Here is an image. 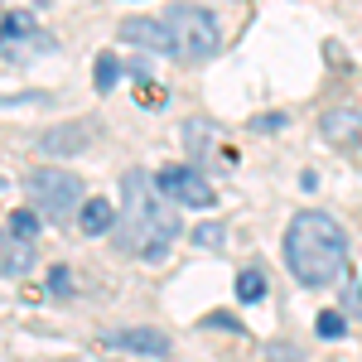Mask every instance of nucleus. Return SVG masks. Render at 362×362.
Wrapping results in <instances>:
<instances>
[{"instance_id":"nucleus-23","label":"nucleus","mask_w":362,"mask_h":362,"mask_svg":"<svg viewBox=\"0 0 362 362\" xmlns=\"http://www.w3.org/2000/svg\"><path fill=\"white\" fill-rule=\"evenodd\" d=\"M280 126H285V116H280V112H271V116H256V121H251V131H280Z\"/></svg>"},{"instance_id":"nucleus-19","label":"nucleus","mask_w":362,"mask_h":362,"mask_svg":"<svg viewBox=\"0 0 362 362\" xmlns=\"http://www.w3.org/2000/svg\"><path fill=\"white\" fill-rule=\"evenodd\" d=\"M49 295H54V300H68V295H73V276H68V266H54V271H49Z\"/></svg>"},{"instance_id":"nucleus-20","label":"nucleus","mask_w":362,"mask_h":362,"mask_svg":"<svg viewBox=\"0 0 362 362\" xmlns=\"http://www.w3.org/2000/svg\"><path fill=\"white\" fill-rule=\"evenodd\" d=\"M203 329H223V334H247V324H242L237 314H208V319H203Z\"/></svg>"},{"instance_id":"nucleus-7","label":"nucleus","mask_w":362,"mask_h":362,"mask_svg":"<svg viewBox=\"0 0 362 362\" xmlns=\"http://www.w3.org/2000/svg\"><path fill=\"white\" fill-rule=\"evenodd\" d=\"M179 140H184V150H189V160H194L198 169H213L218 160H223V150H218L223 126H218L213 116H189L184 131H179Z\"/></svg>"},{"instance_id":"nucleus-5","label":"nucleus","mask_w":362,"mask_h":362,"mask_svg":"<svg viewBox=\"0 0 362 362\" xmlns=\"http://www.w3.org/2000/svg\"><path fill=\"white\" fill-rule=\"evenodd\" d=\"M39 54H54V34H44L29 10L0 15V58L5 63H29Z\"/></svg>"},{"instance_id":"nucleus-12","label":"nucleus","mask_w":362,"mask_h":362,"mask_svg":"<svg viewBox=\"0 0 362 362\" xmlns=\"http://www.w3.org/2000/svg\"><path fill=\"white\" fill-rule=\"evenodd\" d=\"M116 223H121V213L107 198H83V208H78V232L83 237H107V232H116Z\"/></svg>"},{"instance_id":"nucleus-10","label":"nucleus","mask_w":362,"mask_h":362,"mask_svg":"<svg viewBox=\"0 0 362 362\" xmlns=\"http://www.w3.org/2000/svg\"><path fill=\"white\" fill-rule=\"evenodd\" d=\"M121 39L145 49V54H174V39H169L165 20H121Z\"/></svg>"},{"instance_id":"nucleus-3","label":"nucleus","mask_w":362,"mask_h":362,"mask_svg":"<svg viewBox=\"0 0 362 362\" xmlns=\"http://www.w3.org/2000/svg\"><path fill=\"white\" fill-rule=\"evenodd\" d=\"M165 25H169V39H174V54L184 58V63H208L223 49V20L208 5L179 0V5H169Z\"/></svg>"},{"instance_id":"nucleus-4","label":"nucleus","mask_w":362,"mask_h":362,"mask_svg":"<svg viewBox=\"0 0 362 362\" xmlns=\"http://www.w3.org/2000/svg\"><path fill=\"white\" fill-rule=\"evenodd\" d=\"M25 194H29V208H39L49 223H68L83 208V179L68 174V169H29Z\"/></svg>"},{"instance_id":"nucleus-8","label":"nucleus","mask_w":362,"mask_h":362,"mask_svg":"<svg viewBox=\"0 0 362 362\" xmlns=\"http://www.w3.org/2000/svg\"><path fill=\"white\" fill-rule=\"evenodd\" d=\"M102 348H116V353H136V358H169L174 343L160 329H116V334H102Z\"/></svg>"},{"instance_id":"nucleus-1","label":"nucleus","mask_w":362,"mask_h":362,"mask_svg":"<svg viewBox=\"0 0 362 362\" xmlns=\"http://www.w3.org/2000/svg\"><path fill=\"white\" fill-rule=\"evenodd\" d=\"M179 237V213H174V198L145 179V169H126L121 174V223H116V242L121 251H131L140 261L160 266Z\"/></svg>"},{"instance_id":"nucleus-21","label":"nucleus","mask_w":362,"mask_h":362,"mask_svg":"<svg viewBox=\"0 0 362 362\" xmlns=\"http://www.w3.org/2000/svg\"><path fill=\"white\" fill-rule=\"evenodd\" d=\"M266 362H305V358H300V348H290V343H266Z\"/></svg>"},{"instance_id":"nucleus-2","label":"nucleus","mask_w":362,"mask_h":362,"mask_svg":"<svg viewBox=\"0 0 362 362\" xmlns=\"http://www.w3.org/2000/svg\"><path fill=\"white\" fill-rule=\"evenodd\" d=\"M285 271L300 285H309V290H324V285L343 280V271H348V237H343V227L329 213H319V208L295 213L290 227H285Z\"/></svg>"},{"instance_id":"nucleus-9","label":"nucleus","mask_w":362,"mask_h":362,"mask_svg":"<svg viewBox=\"0 0 362 362\" xmlns=\"http://www.w3.org/2000/svg\"><path fill=\"white\" fill-rule=\"evenodd\" d=\"M34 145H39V155H49V160L83 155L87 145H92V121H68V126H54V131H44V136L34 140Z\"/></svg>"},{"instance_id":"nucleus-17","label":"nucleus","mask_w":362,"mask_h":362,"mask_svg":"<svg viewBox=\"0 0 362 362\" xmlns=\"http://www.w3.org/2000/svg\"><path fill=\"white\" fill-rule=\"evenodd\" d=\"M314 334H319V338H329V343H334V338H343V334H348V319H343L338 309H324V314L314 319Z\"/></svg>"},{"instance_id":"nucleus-16","label":"nucleus","mask_w":362,"mask_h":362,"mask_svg":"<svg viewBox=\"0 0 362 362\" xmlns=\"http://www.w3.org/2000/svg\"><path fill=\"white\" fill-rule=\"evenodd\" d=\"M39 227H44V213L39 208H15L10 213V232H20V237H39Z\"/></svg>"},{"instance_id":"nucleus-11","label":"nucleus","mask_w":362,"mask_h":362,"mask_svg":"<svg viewBox=\"0 0 362 362\" xmlns=\"http://www.w3.org/2000/svg\"><path fill=\"white\" fill-rule=\"evenodd\" d=\"M34 271V237H20V232H0V276L15 280Z\"/></svg>"},{"instance_id":"nucleus-6","label":"nucleus","mask_w":362,"mask_h":362,"mask_svg":"<svg viewBox=\"0 0 362 362\" xmlns=\"http://www.w3.org/2000/svg\"><path fill=\"white\" fill-rule=\"evenodd\" d=\"M155 184H160L179 208H213V203H218V189L198 174V165H165L155 174Z\"/></svg>"},{"instance_id":"nucleus-14","label":"nucleus","mask_w":362,"mask_h":362,"mask_svg":"<svg viewBox=\"0 0 362 362\" xmlns=\"http://www.w3.org/2000/svg\"><path fill=\"white\" fill-rule=\"evenodd\" d=\"M266 290H271V285H266V271H261V266H247V271L237 276V300H242V305H261Z\"/></svg>"},{"instance_id":"nucleus-18","label":"nucleus","mask_w":362,"mask_h":362,"mask_svg":"<svg viewBox=\"0 0 362 362\" xmlns=\"http://www.w3.org/2000/svg\"><path fill=\"white\" fill-rule=\"evenodd\" d=\"M194 242H198V247H208V251H223L227 247V227L223 223H198L194 227Z\"/></svg>"},{"instance_id":"nucleus-22","label":"nucleus","mask_w":362,"mask_h":362,"mask_svg":"<svg viewBox=\"0 0 362 362\" xmlns=\"http://www.w3.org/2000/svg\"><path fill=\"white\" fill-rule=\"evenodd\" d=\"M140 107L160 112V107H165V92H160V87H145V83H140Z\"/></svg>"},{"instance_id":"nucleus-13","label":"nucleus","mask_w":362,"mask_h":362,"mask_svg":"<svg viewBox=\"0 0 362 362\" xmlns=\"http://www.w3.org/2000/svg\"><path fill=\"white\" fill-rule=\"evenodd\" d=\"M324 140H334V145H358V116L348 112V107H334V112H324Z\"/></svg>"},{"instance_id":"nucleus-24","label":"nucleus","mask_w":362,"mask_h":362,"mask_svg":"<svg viewBox=\"0 0 362 362\" xmlns=\"http://www.w3.org/2000/svg\"><path fill=\"white\" fill-rule=\"evenodd\" d=\"M353 309H358V314H362V290H358V295H353Z\"/></svg>"},{"instance_id":"nucleus-15","label":"nucleus","mask_w":362,"mask_h":362,"mask_svg":"<svg viewBox=\"0 0 362 362\" xmlns=\"http://www.w3.org/2000/svg\"><path fill=\"white\" fill-rule=\"evenodd\" d=\"M121 73H126V68H121V58H116V54H97V63H92V87L107 97V92L121 83Z\"/></svg>"}]
</instances>
